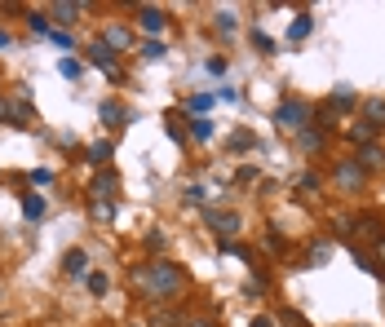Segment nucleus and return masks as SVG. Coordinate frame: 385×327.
<instances>
[{"label": "nucleus", "mask_w": 385, "mask_h": 327, "mask_svg": "<svg viewBox=\"0 0 385 327\" xmlns=\"http://www.w3.org/2000/svg\"><path fill=\"white\" fill-rule=\"evenodd\" d=\"M133 283L151 301H168L177 292V283H182V270H177L173 261H151V265H142V270H133Z\"/></svg>", "instance_id": "1"}, {"label": "nucleus", "mask_w": 385, "mask_h": 327, "mask_svg": "<svg viewBox=\"0 0 385 327\" xmlns=\"http://www.w3.org/2000/svg\"><path fill=\"white\" fill-rule=\"evenodd\" d=\"M306 119H310V102L302 98H288L275 106V124H284V128H306Z\"/></svg>", "instance_id": "2"}, {"label": "nucleus", "mask_w": 385, "mask_h": 327, "mask_svg": "<svg viewBox=\"0 0 385 327\" xmlns=\"http://www.w3.org/2000/svg\"><path fill=\"white\" fill-rule=\"evenodd\" d=\"M204 217H208V226H213V230L222 235V244H226L231 235H239V217H235L231 208H208Z\"/></svg>", "instance_id": "3"}, {"label": "nucleus", "mask_w": 385, "mask_h": 327, "mask_svg": "<svg viewBox=\"0 0 385 327\" xmlns=\"http://www.w3.org/2000/svg\"><path fill=\"white\" fill-rule=\"evenodd\" d=\"M5 119H9V124H18V128H31L35 124V111L27 106V93H18L14 102H5Z\"/></svg>", "instance_id": "4"}, {"label": "nucleus", "mask_w": 385, "mask_h": 327, "mask_svg": "<svg viewBox=\"0 0 385 327\" xmlns=\"http://www.w3.org/2000/svg\"><path fill=\"white\" fill-rule=\"evenodd\" d=\"M89 62H93V67H102L106 76L115 80V49H111L106 40H93V44H89Z\"/></svg>", "instance_id": "5"}, {"label": "nucleus", "mask_w": 385, "mask_h": 327, "mask_svg": "<svg viewBox=\"0 0 385 327\" xmlns=\"http://www.w3.org/2000/svg\"><path fill=\"white\" fill-rule=\"evenodd\" d=\"M363 168H359L354 160H345V164H336V181H341V186H363Z\"/></svg>", "instance_id": "6"}, {"label": "nucleus", "mask_w": 385, "mask_h": 327, "mask_svg": "<svg viewBox=\"0 0 385 327\" xmlns=\"http://www.w3.org/2000/svg\"><path fill=\"white\" fill-rule=\"evenodd\" d=\"M363 124L385 128V98H368V102H363Z\"/></svg>", "instance_id": "7"}, {"label": "nucleus", "mask_w": 385, "mask_h": 327, "mask_svg": "<svg viewBox=\"0 0 385 327\" xmlns=\"http://www.w3.org/2000/svg\"><path fill=\"white\" fill-rule=\"evenodd\" d=\"M115 190H120L115 173H102L98 181H93V190H89V195H93V199H111V203H115Z\"/></svg>", "instance_id": "8"}, {"label": "nucleus", "mask_w": 385, "mask_h": 327, "mask_svg": "<svg viewBox=\"0 0 385 327\" xmlns=\"http://www.w3.org/2000/svg\"><path fill=\"white\" fill-rule=\"evenodd\" d=\"M138 22H142V27H147L151 35H160V31H164V14H160L155 5H142V9H138Z\"/></svg>", "instance_id": "9"}, {"label": "nucleus", "mask_w": 385, "mask_h": 327, "mask_svg": "<svg viewBox=\"0 0 385 327\" xmlns=\"http://www.w3.org/2000/svg\"><path fill=\"white\" fill-rule=\"evenodd\" d=\"M98 115L106 119V124H115V128H124V119H129V111H124L120 102H111V98H106V102L98 106Z\"/></svg>", "instance_id": "10"}, {"label": "nucleus", "mask_w": 385, "mask_h": 327, "mask_svg": "<svg viewBox=\"0 0 385 327\" xmlns=\"http://www.w3.org/2000/svg\"><path fill=\"white\" fill-rule=\"evenodd\" d=\"M328 106H332V111H350V106H354V89H350V84H336V93L328 98Z\"/></svg>", "instance_id": "11"}, {"label": "nucleus", "mask_w": 385, "mask_h": 327, "mask_svg": "<svg viewBox=\"0 0 385 327\" xmlns=\"http://www.w3.org/2000/svg\"><path fill=\"white\" fill-rule=\"evenodd\" d=\"M385 164V151L377 146V142H372V146H363V151H359V168H363V173H368V168H381Z\"/></svg>", "instance_id": "12"}, {"label": "nucleus", "mask_w": 385, "mask_h": 327, "mask_svg": "<svg viewBox=\"0 0 385 327\" xmlns=\"http://www.w3.org/2000/svg\"><path fill=\"white\" fill-rule=\"evenodd\" d=\"M63 265H67V274H84V270H89V257H84V248H71L67 252V257H63Z\"/></svg>", "instance_id": "13"}, {"label": "nucleus", "mask_w": 385, "mask_h": 327, "mask_svg": "<svg viewBox=\"0 0 385 327\" xmlns=\"http://www.w3.org/2000/svg\"><path fill=\"white\" fill-rule=\"evenodd\" d=\"M310 27H315V18H310V14H302V18L293 22V27H288V40H293V44H297V40H306V35H310Z\"/></svg>", "instance_id": "14"}, {"label": "nucleus", "mask_w": 385, "mask_h": 327, "mask_svg": "<svg viewBox=\"0 0 385 327\" xmlns=\"http://www.w3.org/2000/svg\"><path fill=\"white\" fill-rule=\"evenodd\" d=\"M377 133H381V128H372V124H363V119H359V124L350 128V137L359 142V146H372V142H377Z\"/></svg>", "instance_id": "15"}, {"label": "nucleus", "mask_w": 385, "mask_h": 327, "mask_svg": "<svg viewBox=\"0 0 385 327\" xmlns=\"http://www.w3.org/2000/svg\"><path fill=\"white\" fill-rule=\"evenodd\" d=\"M89 164H98V168L111 164V142H93L89 146Z\"/></svg>", "instance_id": "16"}, {"label": "nucleus", "mask_w": 385, "mask_h": 327, "mask_svg": "<svg viewBox=\"0 0 385 327\" xmlns=\"http://www.w3.org/2000/svg\"><path fill=\"white\" fill-rule=\"evenodd\" d=\"M22 217H27V221L44 217V199H40V195H22Z\"/></svg>", "instance_id": "17"}, {"label": "nucleus", "mask_w": 385, "mask_h": 327, "mask_svg": "<svg viewBox=\"0 0 385 327\" xmlns=\"http://www.w3.org/2000/svg\"><path fill=\"white\" fill-rule=\"evenodd\" d=\"M190 137H195V142H208V137H213V119L195 115V119H190Z\"/></svg>", "instance_id": "18"}, {"label": "nucleus", "mask_w": 385, "mask_h": 327, "mask_svg": "<svg viewBox=\"0 0 385 327\" xmlns=\"http://www.w3.org/2000/svg\"><path fill=\"white\" fill-rule=\"evenodd\" d=\"M89 212L98 217V221H111V217H115V203H111V199H89Z\"/></svg>", "instance_id": "19"}, {"label": "nucleus", "mask_w": 385, "mask_h": 327, "mask_svg": "<svg viewBox=\"0 0 385 327\" xmlns=\"http://www.w3.org/2000/svg\"><path fill=\"white\" fill-rule=\"evenodd\" d=\"M102 40L111 44V49H129V44H133V40H129V31H124V27H111V31L102 35Z\"/></svg>", "instance_id": "20"}, {"label": "nucleus", "mask_w": 385, "mask_h": 327, "mask_svg": "<svg viewBox=\"0 0 385 327\" xmlns=\"http://www.w3.org/2000/svg\"><path fill=\"white\" fill-rule=\"evenodd\" d=\"M323 146V133L319 128H302V151H319Z\"/></svg>", "instance_id": "21"}, {"label": "nucleus", "mask_w": 385, "mask_h": 327, "mask_svg": "<svg viewBox=\"0 0 385 327\" xmlns=\"http://www.w3.org/2000/svg\"><path fill=\"white\" fill-rule=\"evenodd\" d=\"M213 102H218L213 93H195V98H190V111H195V115H204V111H213Z\"/></svg>", "instance_id": "22"}, {"label": "nucleus", "mask_w": 385, "mask_h": 327, "mask_svg": "<svg viewBox=\"0 0 385 327\" xmlns=\"http://www.w3.org/2000/svg\"><path fill=\"white\" fill-rule=\"evenodd\" d=\"M80 9H84V5H54V9H49V14H54L58 22H71V18H76V14H80Z\"/></svg>", "instance_id": "23"}, {"label": "nucleus", "mask_w": 385, "mask_h": 327, "mask_svg": "<svg viewBox=\"0 0 385 327\" xmlns=\"http://www.w3.org/2000/svg\"><path fill=\"white\" fill-rule=\"evenodd\" d=\"M58 71H63L67 80H76V76H80V62H76V58H63V62H58Z\"/></svg>", "instance_id": "24"}, {"label": "nucleus", "mask_w": 385, "mask_h": 327, "mask_svg": "<svg viewBox=\"0 0 385 327\" xmlns=\"http://www.w3.org/2000/svg\"><path fill=\"white\" fill-rule=\"evenodd\" d=\"M27 22H31V31H35V35H49V18H44V14H31Z\"/></svg>", "instance_id": "25"}, {"label": "nucleus", "mask_w": 385, "mask_h": 327, "mask_svg": "<svg viewBox=\"0 0 385 327\" xmlns=\"http://www.w3.org/2000/svg\"><path fill=\"white\" fill-rule=\"evenodd\" d=\"M252 44H257V49H261V53H270V49H275V40H270V35H266V31H252Z\"/></svg>", "instance_id": "26"}, {"label": "nucleus", "mask_w": 385, "mask_h": 327, "mask_svg": "<svg viewBox=\"0 0 385 327\" xmlns=\"http://www.w3.org/2000/svg\"><path fill=\"white\" fill-rule=\"evenodd\" d=\"M49 35H54V44H58V49H67V53H71V49H76V40H71V35H67V31H49Z\"/></svg>", "instance_id": "27"}, {"label": "nucleus", "mask_w": 385, "mask_h": 327, "mask_svg": "<svg viewBox=\"0 0 385 327\" xmlns=\"http://www.w3.org/2000/svg\"><path fill=\"white\" fill-rule=\"evenodd\" d=\"M89 292H93V296L106 292V274H89Z\"/></svg>", "instance_id": "28"}, {"label": "nucleus", "mask_w": 385, "mask_h": 327, "mask_svg": "<svg viewBox=\"0 0 385 327\" xmlns=\"http://www.w3.org/2000/svg\"><path fill=\"white\" fill-rule=\"evenodd\" d=\"M231 146H235V151H244V146H252V133H244V128H239L235 137H231Z\"/></svg>", "instance_id": "29"}, {"label": "nucleus", "mask_w": 385, "mask_h": 327, "mask_svg": "<svg viewBox=\"0 0 385 327\" xmlns=\"http://www.w3.org/2000/svg\"><path fill=\"white\" fill-rule=\"evenodd\" d=\"M142 58H151V62H155V58H164V44H160V40H151L147 49H142Z\"/></svg>", "instance_id": "30"}, {"label": "nucleus", "mask_w": 385, "mask_h": 327, "mask_svg": "<svg viewBox=\"0 0 385 327\" xmlns=\"http://www.w3.org/2000/svg\"><path fill=\"white\" fill-rule=\"evenodd\" d=\"M218 31H235V14H226V9H222V14H218Z\"/></svg>", "instance_id": "31"}, {"label": "nucleus", "mask_w": 385, "mask_h": 327, "mask_svg": "<svg viewBox=\"0 0 385 327\" xmlns=\"http://www.w3.org/2000/svg\"><path fill=\"white\" fill-rule=\"evenodd\" d=\"M31 181H35V186H49V181H54V173H49V168H35V173H31Z\"/></svg>", "instance_id": "32"}, {"label": "nucleus", "mask_w": 385, "mask_h": 327, "mask_svg": "<svg viewBox=\"0 0 385 327\" xmlns=\"http://www.w3.org/2000/svg\"><path fill=\"white\" fill-rule=\"evenodd\" d=\"M328 252H332L328 244H319V248H310V261H328Z\"/></svg>", "instance_id": "33"}, {"label": "nucleus", "mask_w": 385, "mask_h": 327, "mask_svg": "<svg viewBox=\"0 0 385 327\" xmlns=\"http://www.w3.org/2000/svg\"><path fill=\"white\" fill-rule=\"evenodd\" d=\"M297 186H302V190H319V177H315V173H306L302 181H297Z\"/></svg>", "instance_id": "34"}, {"label": "nucleus", "mask_w": 385, "mask_h": 327, "mask_svg": "<svg viewBox=\"0 0 385 327\" xmlns=\"http://www.w3.org/2000/svg\"><path fill=\"white\" fill-rule=\"evenodd\" d=\"M252 327H275V323L266 319V314H261V319H252Z\"/></svg>", "instance_id": "35"}, {"label": "nucleus", "mask_w": 385, "mask_h": 327, "mask_svg": "<svg viewBox=\"0 0 385 327\" xmlns=\"http://www.w3.org/2000/svg\"><path fill=\"white\" fill-rule=\"evenodd\" d=\"M0 49H9V31H0Z\"/></svg>", "instance_id": "36"}, {"label": "nucleus", "mask_w": 385, "mask_h": 327, "mask_svg": "<svg viewBox=\"0 0 385 327\" xmlns=\"http://www.w3.org/2000/svg\"><path fill=\"white\" fill-rule=\"evenodd\" d=\"M190 327H213V323H190Z\"/></svg>", "instance_id": "37"}, {"label": "nucleus", "mask_w": 385, "mask_h": 327, "mask_svg": "<svg viewBox=\"0 0 385 327\" xmlns=\"http://www.w3.org/2000/svg\"><path fill=\"white\" fill-rule=\"evenodd\" d=\"M381 257H385V244H381Z\"/></svg>", "instance_id": "38"}]
</instances>
